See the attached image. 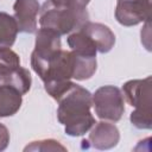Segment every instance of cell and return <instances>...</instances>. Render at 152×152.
<instances>
[{
	"label": "cell",
	"mask_w": 152,
	"mask_h": 152,
	"mask_svg": "<svg viewBox=\"0 0 152 152\" xmlns=\"http://www.w3.org/2000/svg\"><path fill=\"white\" fill-rule=\"evenodd\" d=\"M32 78L20 65V58L11 48H0V86H11L21 95L28 93Z\"/></svg>",
	"instance_id": "4"
},
{
	"label": "cell",
	"mask_w": 152,
	"mask_h": 152,
	"mask_svg": "<svg viewBox=\"0 0 152 152\" xmlns=\"http://www.w3.org/2000/svg\"><path fill=\"white\" fill-rule=\"evenodd\" d=\"M89 21V13L86 8L56 6L46 0L39 11V25L53 30L59 36L78 31Z\"/></svg>",
	"instance_id": "2"
},
{
	"label": "cell",
	"mask_w": 152,
	"mask_h": 152,
	"mask_svg": "<svg viewBox=\"0 0 152 152\" xmlns=\"http://www.w3.org/2000/svg\"><path fill=\"white\" fill-rule=\"evenodd\" d=\"M62 50L61 36L53 30L40 27L36 31L34 49L31 53V66L40 77L48 63Z\"/></svg>",
	"instance_id": "5"
},
{
	"label": "cell",
	"mask_w": 152,
	"mask_h": 152,
	"mask_svg": "<svg viewBox=\"0 0 152 152\" xmlns=\"http://www.w3.org/2000/svg\"><path fill=\"white\" fill-rule=\"evenodd\" d=\"M56 6H66V7H77L86 8L90 0H50Z\"/></svg>",
	"instance_id": "15"
},
{
	"label": "cell",
	"mask_w": 152,
	"mask_h": 152,
	"mask_svg": "<svg viewBox=\"0 0 152 152\" xmlns=\"http://www.w3.org/2000/svg\"><path fill=\"white\" fill-rule=\"evenodd\" d=\"M24 151H66V147H64L59 141L53 139H44V140H37L32 141L30 145H27Z\"/></svg>",
	"instance_id": "14"
},
{
	"label": "cell",
	"mask_w": 152,
	"mask_h": 152,
	"mask_svg": "<svg viewBox=\"0 0 152 152\" xmlns=\"http://www.w3.org/2000/svg\"><path fill=\"white\" fill-rule=\"evenodd\" d=\"M120 140V132L114 124L107 121L95 122L90 128V133L87 139L86 148L89 146L96 150H109L118 145Z\"/></svg>",
	"instance_id": "8"
},
{
	"label": "cell",
	"mask_w": 152,
	"mask_h": 152,
	"mask_svg": "<svg viewBox=\"0 0 152 152\" xmlns=\"http://www.w3.org/2000/svg\"><path fill=\"white\" fill-rule=\"evenodd\" d=\"M58 102L57 119L64 126L70 137H80L87 133L96 122L90 113L93 106L91 93L72 82L56 100Z\"/></svg>",
	"instance_id": "1"
},
{
	"label": "cell",
	"mask_w": 152,
	"mask_h": 152,
	"mask_svg": "<svg viewBox=\"0 0 152 152\" xmlns=\"http://www.w3.org/2000/svg\"><path fill=\"white\" fill-rule=\"evenodd\" d=\"M8 142H10V132L7 127L0 122V151L6 150Z\"/></svg>",
	"instance_id": "16"
},
{
	"label": "cell",
	"mask_w": 152,
	"mask_h": 152,
	"mask_svg": "<svg viewBox=\"0 0 152 152\" xmlns=\"http://www.w3.org/2000/svg\"><path fill=\"white\" fill-rule=\"evenodd\" d=\"M80 30H82L94 42L96 50L101 53L109 52L115 44L114 32L104 24L88 21Z\"/></svg>",
	"instance_id": "10"
},
{
	"label": "cell",
	"mask_w": 152,
	"mask_h": 152,
	"mask_svg": "<svg viewBox=\"0 0 152 152\" xmlns=\"http://www.w3.org/2000/svg\"><path fill=\"white\" fill-rule=\"evenodd\" d=\"M18 25L14 17L0 12V48H11L18 34Z\"/></svg>",
	"instance_id": "13"
},
{
	"label": "cell",
	"mask_w": 152,
	"mask_h": 152,
	"mask_svg": "<svg viewBox=\"0 0 152 152\" xmlns=\"http://www.w3.org/2000/svg\"><path fill=\"white\" fill-rule=\"evenodd\" d=\"M115 19L122 26H135L151 19V0H116Z\"/></svg>",
	"instance_id": "7"
},
{
	"label": "cell",
	"mask_w": 152,
	"mask_h": 152,
	"mask_svg": "<svg viewBox=\"0 0 152 152\" xmlns=\"http://www.w3.org/2000/svg\"><path fill=\"white\" fill-rule=\"evenodd\" d=\"M13 11L18 31L24 33H36L37 15L40 11L38 0H15Z\"/></svg>",
	"instance_id": "9"
},
{
	"label": "cell",
	"mask_w": 152,
	"mask_h": 152,
	"mask_svg": "<svg viewBox=\"0 0 152 152\" xmlns=\"http://www.w3.org/2000/svg\"><path fill=\"white\" fill-rule=\"evenodd\" d=\"M66 43L69 48L71 49V51L78 55L88 56V57H96L97 50H96L94 42L82 30L71 32L66 38Z\"/></svg>",
	"instance_id": "12"
},
{
	"label": "cell",
	"mask_w": 152,
	"mask_h": 152,
	"mask_svg": "<svg viewBox=\"0 0 152 152\" xmlns=\"http://www.w3.org/2000/svg\"><path fill=\"white\" fill-rule=\"evenodd\" d=\"M93 106L95 114L110 122H118L125 113V100L122 91L114 86L100 87L93 94Z\"/></svg>",
	"instance_id": "6"
},
{
	"label": "cell",
	"mask_w": 152,
	"mask_h": 152,
	"mask_svg": "<svg viewBox=\"0 0 152 152\" xmlns=\"http://www.w3.org/2000/svg\"><path fill=\"white\" fill-rule=\"evenodd\" d=\"M152 77L147 76L142 80H131L124 83L122 95L126 101L135 109L131 113L129 120L132 125L139 129L152 128Z\"/></svg>",
	"instance_id": "3"
},
{
	"label": "cell",
	"mask_w": 152,
	"mask_h": 152,
	"mask_svg": "<svg viewBox=\"0 0 152 152\" xmlns=\"http://www.w3.org/2000/svg\"><path fill=\"white\" fill-rule=\"evenodd\" d=\"M23 95L11 86H0V118L14 115L21 107Z\"/></svg>",
	"instance_id": "11"
}]
</instances>
